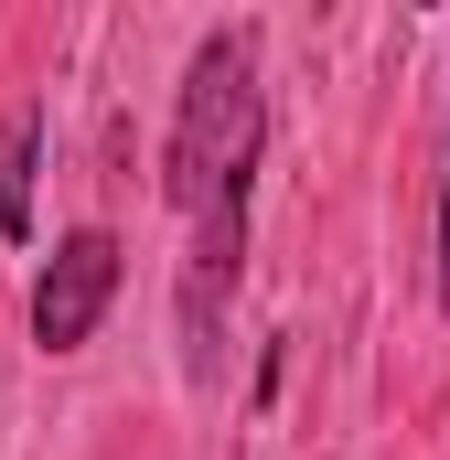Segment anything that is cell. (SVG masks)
<instances>
[{
  "label": "cell",
  "mask_w": 450,
  "mask_h": 460,
  "mask_svg": "<svg viewBox=\"0 0 450 460\" xmlns=\"http://www.w3.org/2000/svg\"><path fill=\"white\" fill-rule=\"evenodd\" d=\"M257 150H268L257 32L225 22V32L194 43V65H183V108H172V150H161V204H172L183 226H204V215H225V204H247Z\"/></svg>",
  "instance_id": "obj_1"
},
{
  "label": "cell",
  "mask_w": 450,
  "mask_h": 460,
  "mask_svg": "<svg viewBox=\"0 0 450 460\" xmlns=\"http://www.w3.org/2000/svg\"><path fill=\"white\" fill-rule=\"evenodd\" d=\"M118 235L108 226H76V235H54V257L32 268V343L43 353H86L97 343V322H108V300H118Z\"/></svg>",
  "instance_id": "obj_2"
},
{
  "label": "cell",
  "mask_w": 450,
  "mask_h": 460,
  "mask_svg": "<svg viewBox=\"0 0 450 460\" xmlns=\"http://www.w3.org/2000/svg\"><path fill=\"white\" fill-rule=\"evenodd\" d=\"M32 172H43V108L0 118V235L22 246L32 235Z\"/></svg>",
  "instance_id": "obj_3"
},
{
  "label": "cell",
  "mask_w": 450,
  "mask_h": 460,
  "mask_svg": "<svg viewBox=\"0 0 450 460\" xmlns=\"http://www.w3.org/2000/svg\"><path fill=\"white\" fill-rule=\"evenodd\" d=\"M440 300H450V139H440Z\"/></svg>",
  "instance_id": "obj_4"
}]
</instances>
